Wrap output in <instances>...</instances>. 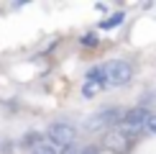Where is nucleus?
Returning a JSON list of instances; mask_svg holds the SVG:
<instances>
[{
  "label": "nucleus",
  "instance_id": "1",
  "mask_svg": "<svg viewBox=\"0 0 156 154\" xmlns=\"http://www.w3.org/2000/svg\"><path fill=\"white\" fill-rule=\"evenodd\" d=\"M123 118H126V111H120V108H105V111H97V113L90 116L84 128L87 131H102V128L113 131L115 126L123 123Z\"/></svg>",
  "mask_w": 156,
  "mask_h": 154
},
{
  "label": "nucleus",
  "instance_id": "2",
  "mask_svg": "<svg viewBox=\"0 0 156 154\" xmlns=\"http://www.w3.org/2000/svg\"><path fill=\"white\" fill-rule=\"evenodd\" d=\"M102 72H105L108 85H113V87L128 85V82L133 80V67H131V62H126V59H110V62H105L102 64Z\"/></svg>",
  "mask_w": 156,
  "mask_h": 154
},
{
  "label": "nucleus",
  "instance_id": "3",
  "mask_svg": "<svg viewBox=\"0 0 156 154\" xmlns=\"http://www.w3.org/2000/svg\"><path fill=\"white\" fill-rule=\"evenodd\" d=\"M46 139L51 141V146H72L77 141V126H72L69 121H54L49 128H46Z\"/></svg>",
  "mask_w": 156,
  "mask_h": 154
},
{
  "label": "nucleus",
  "instance_id": "4",
  "mask_svg": "<svg viewBox=\"0 0 156 154\" xmlns=\"http://www.w3.org/2000/svg\"><path fill=\"white\" fill-rule=\"evenodd\" d=\"M102 146H105L108 152H113V154H128L133 149V136L126 128H113V131H105Z\"/></svg>",
  "mask_w": 156,
  "mask_h": 154
},
{
  "label": "nucleus",
  "instance_id": "5",
  "mask_svg": "<svg viewBox=\"0 0 156 154\" xmlns=\"http://www.w3.org/2000/svg\"><path fill=\"white\" fill-rule=\"evenodd\" d=\"M148 118H151V113H148L144 105L128 108V111H126V118H123V128H126V131L133 136V134L138 131V128H144V126L148 123Z\"/></svg>",
  "mask_w": 156,
  "mask_h": 154
},
{
  "label": "nucleus",
  "instance_id": "6",
  "mask_svg": "<svg viewBox=\"0 0 156 154\" xmlns=\"http://www.w3.org/2000/svg\"><path fill=\"white\" fill-rule=\"evenodd\" d=\"M105 87H108L105 82H97V80H87V77H84V82H82V95H84V98H92V95H97L100 90H105Z\"/></svg>",
  "mask_w": 156,
  "mask_h": 154
},
{
  "label": "nucleus",
  "instance_id": "7",
  "mask_svg": "<svg viewBox=\"0 0 156 154\" xmlns=\"http://www.w3.org/2000/svg\"><path fill=\"white\" fill-rule=\"evenodd\" d=\"M123 18H126L123 13H113L108 21H100V28H102V31H110V28H115V26H120V23H123Z\"/></svg>",
  "mask_w": 156,
  "mask_h": 154
},
{
  "label": "nucleus",
  "instance_id": "8",
  "mask_svg": "<svg viewBox=\"0 0 156 154\" xmlns=\"http://www.w3.org/2000/svg\"><path fill=\"white\" fill-rule=\"evenodd\" d=\"M80 44H82V46H84V49H95V46H97V44H100V38H97L95 34H84V36L80 38Z\"/></svg>",
  "mask_w": 156,
  "mask_h": 154
},
{
  "label": "nucleus",
  "instance_id": "9",
  "mask_svg": "<svg viewBox=\"0 0 156 154\" xmlns=\"http://www.w3.org/2000/svg\"><path fill=\"white\" fill-rule=\"evenodd\" d=\"M38 141H41V134H28V136L21 141V146H34V149H36V146H41Z\"/></svg>",
  "mask_w": 156,
  "mask_h": 154
},
{
  "label": "nucleus",
  "instance_id": "10",
  "mask_svg": "<svg viewBox=\"0 0 156 154\" xmlns=\"http://www.w3.org/2000/svg\"><path fill=\"white\" fill-rule=\"evenodd\" d=\"M31 154H56V149L51 144H41V146H36V149H31Z\"/></svg>",
  "mask_w": 156,
  "mask_h": 154
},
{
  "label": "nucleus",
  "instance_id": "11",
  "mask_svg": "<svg viewBox=\"0 0 156 154\" xmlns=\"http://www.w3.org/2000/svg\"><path fill=\"white\" fill-rule=\"evenodd\" d=\"M80 154H100V149L90 144V146H82V149H80Z\"/></svg>",
  "mask_w": 156,
  "mask_h": 154
},
{
  "label": "nucleus",
  "instance_id": "12",
  "mask_svg": "<svg viewBox=\"0 0 156 154\" xmlns=\"http://www.w3.org/2000/svg\"><path fill=\"white\" fill-rule=\"evenodd\" d=\"M146 128H148V131H151V134H156V116H151V118H148Z\"/></svg>",
  "mask_w": 156,
  "mask_h": 154
},
{
  "label": "nucleus",
  "instance_id": "13",
  "mask_svg": "<svg viewBox=\"0 0 156 154\" xmlns=\"http://www.w3.org/2000/svg\"><path fill=\"white\" fill-rule=\"evenodd\" d=\"M62 154H80V152H77V149H74V144H72V146H64Z\"/></svg>",
  "mask_w": 156,
  "mask_h": 154
}]
</instances>
